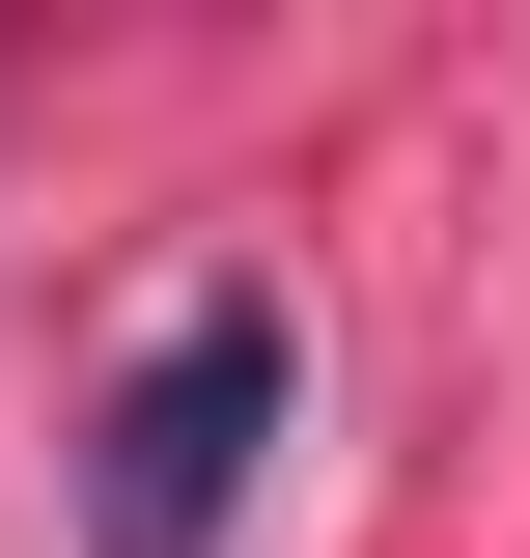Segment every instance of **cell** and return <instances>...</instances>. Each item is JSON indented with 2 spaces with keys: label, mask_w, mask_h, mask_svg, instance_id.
I'll use <instances>...</instances> for the list:
<instances>
[{
  "label": "cell",
  "mask_w": 530,
  "mask_h": 558,
  "mask_svg": "<svg viewBox=\"0 0 530 558\" xmlns=\"http://www.w3.org/2000/svg\"><path fill=\"white\" fill-rule=\"evenodd\" d=\"M279 418H308L279 279H196V307L112 363V418H84V531H112V558H224V531H252V475H279Z\"/></svg>",
  "instance_id": "cell-1"
}]
</instances>
